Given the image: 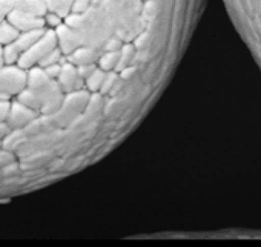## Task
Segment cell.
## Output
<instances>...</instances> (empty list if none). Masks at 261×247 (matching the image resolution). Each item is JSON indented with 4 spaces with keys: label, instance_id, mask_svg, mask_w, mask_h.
I'll use <instances>...</instances> for the list:
<instances>
[{
    "label": "cell",
    "instance_id": "1",
    "mask_svg": "<svg viewBox=\"0 0 261 247\" xmlns=\"http://www.w3.org/2000/svg\"><path fill=\"white\" fill-rule=\"evenodd\" d=\"M27 86L39 97L40 104H42V111H40L42 115H48L54 120L66 98V95L62 91V88L59 86V83L56 80H53L51 77H48L45 74V71L37 66V68L28 69ZM54 123H56V120H54Z\"/></svg>",
    "mask_w": 261,
    "mask_h": 247
},
{
    "label": "cell",
    "instance_id": "2",
    "mask_svg": "<svg viewBox=\"0 0 261 247\" xmlns=\"http://www.w3.org/2000/svg\"><path fill=\"white\" fill-rule=\"evenodd\" d=\"M59 48V40H57V34L56 31L48 30L28 51H25L20 59H19V66H22L23 69H31V68H37L40 66L42 60L54 49Z\"/></svg>",
    "mask_w": 261,
    "mask_h": 247
},
{
    "label": "cell",
    "instance_id": "3",
    "mask_svg": "<svg viewBox=\"0 0 261 247\" xmlns=\"http://www.w3.org/2000/svg\"><path fill=\"white\" fill-rule=\"evenodd\" d=\"M28 83V71L19 65L0 66V92L16 97Z\"/></svg>",
    "mask_w": 261,
    "mask_h": 247
},
{
    "label": "cell",
    "instance_id": "4",
    "mask_svg": "<svg viewBox=\"0 0 261 247\" xmlns=\"http://www.w3.org/2000/svg\"><path fill=\"white\" fill-rule=\"evenodd\" d=\"M40 115L42 114L37 112L36 109H31L27 104L20 103L17 98H13L7 123L10 125L11 129H25L31 121H34Z\"/></svg>",
    "mask_w": 261,
    "mask_h": 247
},
{
    "label": "cell",
    "instance_id": "5",
    "mask_svg": "<svg viewBox=\"0 0 261 247\" xmlns=\"http://www.w3.org/2000/svg\"><path fill=\"white\" fill-rule=\"evenodd\" d=\"M8 20L20 33L33 31V30H48L46 25H45V17H39V16H34V14H30V13L16 10V8L10 13Z\"/></svg>",
    "mask_w": 261,
    "mask_h": 247
},
{
    "label": "cell",
    "instance_id": "6",
    "mask_svg": "<svg viewBox=\"0 0 261 247\" xmlns=\"http://www.w3.org/2000/svg\"><path fill=\"white\" fill-rule=\"evenodd\" d=\"M48 30H33V31H25V33H20V36L17 37V40L14 43H11L14 46V49L22 56L25 51H28ZM53 31V30H51Z\"/></svg>",
    "mask_w": 261,
    "mask_h": 247
},
{
    "label": "cell",
    "instance_id": "7",
    "mask_svg": "<svg viewBox=\"0 0 261 247\" xmlns=\"http://www.w3.org/2000/svg\"><path fill=\"white\" fill-rule=\"evenodd\" d=\"M14 8L39 16V17H45L48 13V7L45 0H13Z\"/></svg>",
    "mask_w": 261,
    "mask_h": 247
},
{
    "label": "cell",
    "instance_id": "8",
    "mask_svg": "<svg viewBox=\"0 0 261 247\" xmlns=\"http://www.w3.org/2000/svg\"><path fill=\"white\" fill-rule=\"evenodd\" d=\"M25 143H28V134L25 132V129H11L8 135L2 140V148L5 151L14 152L16 149H20V146H23Z\"/></svg>",
    "mask_w": 261,
    "mask_h": 247
},
{
    "label": "cell",
    "instance_id": "9",
    "mask_svg": "<svg viewBox=\"0 0 261 247\" xmlns=\"http://www.w3.org/2000/svg\"><path fill=\"white\" fill-rule=\"evenodd\" d=\"M19 36H20V31L8 19L0 23V45L2 46L14 43Z\"/></svg>",
    "mask_w": 261,
    "mask_h": 247
},
{
    "label": "cell",
    "instance_id": "10",
    "mask_svg": "<svg viewBox=\"0 0 261 247\" xmlns=\"http://www.w3.org/2000/svg\"><path fill=\"white\" fill-rule=\"evenodd\" d=\"M14 98H17L20 103H23V104H27L28 107H31V109H36L37 112H40L42 111V104H40V100H39V97L28 88V86H25ZM42 114V112H40Z\"/></svg>",
    "mask_w": 261,
    "mask_h": 247
},
{
    "label": "cell",
    "instance_id": "11",
    "mask_svg": "<svg viewBox=\"0 0 261 247\" xmlns=\"http://www.w3.org/2000/svg\"><path fill=\"white\" fill-rule=\"evenodd\" d=\"M13 10H14L13 0H0V23L8 19V16Z\"/></svg>",
    "mask_w": 261,
    "mask_h": 247
},
{
    "label": "cell",
    "instance_id": "12",
    "mask_svg": "<svg viewBox=\"0 0 261 247\" xmlns=\"http://www.w3.org/2000/svg\"><path fill=\"white\" fill-rule=\"evenodd\" d=\"M11 101L13 100H0V123L7 121L11 109Z\"/></svg>",
    "mask_w": 261,
    "mask_h": 247
},
{
    "label": "cell",
    "instance_id": "13",
    "mask_svg": "<svg viewBox=\"0 0 261 247\" xmlns=\"http://www.w3.org/2000/svg\"><path fill=\"white\" fill-rule=\"evenodd\" d=\"M14 161V152H10V151H5L4 148L0 149V168H4L5 164Z\"/></svg>",
    "mask_w": 261,
    "mask_h": 247
},
{
    "label": "cell",
    "instance_id": "14",
    "mask_svg": "<svg viewBox=\"0 0 261 247\" xmlns=\"http://www.w3.org/2000/svg\"><path fill=\"white\" fill-rule=\"evenodd\" d=\"M11 131V128H10V125L7 121H2L0 123V142H2L7 135H8V132Z\"/></svg>",
    "mask_w": 261,
    "mask_h": 247
},
{
    "label": "cell",
    "instance_id": "15",
    "mask_svg": "<svg viewBox=\"0 0 261 247\" xmlns=\"http://www.w3.org/2000/svg\"><path fill=\"white\" fill-rule=\"evenodd\" d=\"M5 65V59H4V46L0 45V66Z\"/></svg>",
    "mask_w": 261,
    "mask_h": 247
},
{
    "label": "cell",
    "instance_id": "16",
    "mask_svg": "<svg viewBox=\"0 0 261 247\" xmlns=\"http://www.w3.org/2000/svg\"><path fill=\"white\" fill-rule=\"evenodd\" d=\"M0 149H2V142H0Z\"/></svg>",
    "mask_w": 261,
    "mask_h": 247
}]
</instances>
